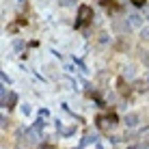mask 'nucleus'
Here are the masks:
<instances>
[{
  "mask_svg": "<svg viewBox=\"0 0 149 149\" xmlns=\"http://www.w3.org/2000/svg\"><path fill=\"white\" fill-rule=\"evenodd\" d=\"M93 15V11H91L89 7H80V22H78V26H82V24H86L89 22V17Z\"/></svg>",
  "mask_w": 149,
  "mask_h": 149,
  "instance_id": "f257e3e1",
  "label": "nucleus"
},
{
  "mask_svg": "<svg viewBox=\"0 0 149 149\" xmlns=\"http://www.w3.org/2000/svg\"><path fill=\"white\" fill-rule=\"evenodd\" d=\"M130 24H132V26H141V24H143V17H141L138 13H132V15H130Z\"/></svg>",
  "mask_w": 149,
  "mask_h": 149,
  "instance_id": "f03ea898",
  "label": "nucleus"
},
{
  "mask_svg": "<svg viewBox=\"0 0 149 149\" xmlns=\"http://www.w3.org/2000/svg\"><path fill=\"white\" fill-rule=\"evenodd\" d=\"M141 37L145 39V41H149V28H143L141 30Z\"/></svg>",
  "mask_w": 149,
  "mask_h": 149,
  "instance_id": "7ed1b4c3",
  "label": "nucleus"
},
{
  "mask_svg": "<svg viewBox=\"0 0 149 149\" xmlns=\"http://www.w3.org/2000/svg\"><path fill=\"white\" fill-rule=\"evenodd\" d=\"M132 2H134V4H136V7H143V4H145V2H147V0H132Z\"/></svg>",
  "mask_w": 149,
  "mask_h": 149,
  "instance_id": "20e7f679",
  "label": "nucleus"
},
{
  "mask_svg": "<svg viewBox=\"0 0 149 149\" xmlns=\"http://www.w3.org/2000/svg\"><path fill=\"white\" fill-rule=\"evenodd\" d=\"M63 4H74V0H63Z\"/></svg>",
  "mask_w": 149,
  "mask_h": 149,
  "instance_id": "39448f33",
  "label": "nucleus"
},
{
  "mask_svg": "<svg viewBox=\"0 0 149 149\" xmlns=\"http://www.w3.org/2000/svg\"><path fill=\"white\" fill-rule=\"evenodd\" d=\"M145 15H147V17H149V7H147V9H145Z\"/></svg>",
  "mask_w": 149,
  "mask_h": 149,
  "instance_id": "423d86ee",
  "label": "nucleus"
}]
</instances>
